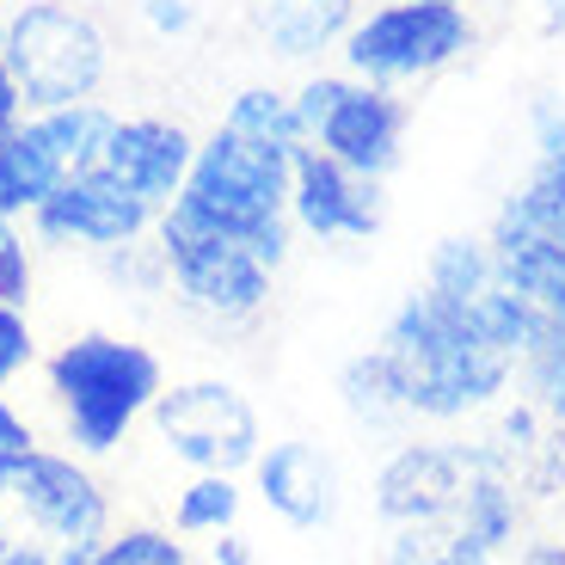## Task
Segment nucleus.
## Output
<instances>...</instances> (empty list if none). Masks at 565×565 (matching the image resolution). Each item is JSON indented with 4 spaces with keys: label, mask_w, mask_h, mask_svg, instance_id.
Returning <instances> with one entry per match:
<instances>
[{
    "label": "nucleus",
    "mask_w": 565,
    "mask_h": 565,
    "mask_svg": "<svg viewBox=\"0 0 565 565\" xmlns=\"http://www.w3.org/2000/svg\"><path fill=\"white\" fill-rule=\"evenodd\" d=\"M154 430L184 467L198 473H241L258 461L265 449V430H258V412L241 387L227 382H184V387H160L154 399Z\"/></svg>",
    "instance_id": "nucleus-9"
},
{
    "label": "nucleus",
    "mask_w": 565,
    "mask_h": 565,
    "mask_svg": "<svg viewBox=\"0 0 565 565\" xmlns=\"http://www.w3.org/2000/svg\"><path fill=\"white\" fill-rule=\"evenodd\" d=\"M339 399H344V412H351L356 424H369V430H387V424L412 418L406 387H399V369H394V356H387L382 344L356 351L351 363L339 369Z\"/></svg>",
    "instance_id": "nucleus-18"
},
{
    "label": "nucleus",
    "mask_w": 565,
    "mask_h": 565,
    "mask_svg": "<svg viewBox=\"0 0 565 565\" xmlns=\"http://www.w3.org/2000/svg\"><path fill=\"white\" fill-rule=\"evenodd\" d=\"M387 215L382 179L332 160L326 148H301L296 172H289V222L313 241H369Z\"/></svg>",
    "instance_id": "nucleus-12"
},
{
    "label": "nucleus",
    "mask_w": 565,
    "mask_h": 565,
    "mask_svg": "<svg viewBox=\"0 0 565 565\" xmlns=\"http://www.w3.org/2000/svg\"><path fill=\"white\" fill-rule=\"evenodd\" d=\"M253 25L270 56L308 62L356 25V0H253Z\"/></svg>",
    "instance_id": "nucleus-16"
},
{
    "label": "nucleus",
    "mask_w": 565,
    "mask_h": 565,
    "mask_svg": "<svg viewBox=\"0 0 565 565\" xmlns=\"http://www.w3.org/2000/svg\"><path fill=\"white\" fill-rule=\"evenodd\" d=\"M210 559L215 565H253V547H246V535H234V529H227V535H215Z\"/></svg>",
    "instance_id": "nucleus-32"
},
{
    "label": "nucleus",
    "mask_w": 565,
    "mask_h": 565,
    "mask_svg": "<svg viewBox=\"0 0 565 565\" xmlns=\"http://www.w3.org/2000/svg\"><path fill=\"white\" fill-rule=\"evenodd\" d=\"M516 565H565V541H529Z\"/></svg>",
    "instance_id": "nucleus-33"
},
{
    "label": "nucleus",
    "mask_w": 565,
    "mask_h": 565,
    "mask_svg": "<svg viewBox=\"0 0 565 565\" xmlns=\"http://www.w3.org/2000/svg\"><path fill=\"white\" fill-rule=\"evenodd\" d=\"M541 19H547V31H565V0H541Z\"/></svg>",
    "instance_id": "nucleus-34"
},
{
    "label": "nucleus",
    "mask_w": 565,
    "mask_h": 565,
    "mask_svg": "<svg viewBox=\"0 0 565 565\" xmlns=\"http://www.w3.org/2000/svg\"><path fill=\"white\" fill-rule=\"evenodd\" d=\"M31 301V253L19 227H0V308H25Z\"/></svg>",
    "instance_id": "nucleus-28"
},
{
    "label": "nucleus",
    "mask_w": 565,
    "mask_h": 565,
    "mask_svg": "<svg viewBox=\"0 0 565 565\" xmlns=\"http://www.w3.org/2000/svg\"><path fill=\"white\" fill-rule=\"evenodd\" d=\"M516 369H523L529 406L547 412L553 424H565V326L541 320V332L529 339V351L516 356Z\"/></svg>",
    "instance_id": "nucleus-22"
},
{
    "label": "nucleus",
    "mask_w": 565,
    "mask_h": 565,
    "mask_svg": "<svg viewBox=\"0 0 565 565\" xmlns=\"http://www.w3.org/2000/svg\"><path fill=\"white\" fill-rule=\"evenodd\" d=\"M0 68H7V19H0Z\"/></svg>",
    "instance_id": "nucleus-35"
},
{
    "label": "nucleus",
    "mask_w": 565,
    "mask_h": 565,
    "mask_svg": "<svg viewBox=\"0 0 565 565\" xmlns=\"http://www.w3.org/2000/svg\"><path fill=\"white\" fill-rule=\"evenodd\" d=\"M467 50H473V19H467V7H443V0L369 7L339 43L344 74H356L369 86H394V93L455 68Z\"/></svg>",
    "instance_id": "nucleus-6"
},
{
    "label": "nucleus",
    "mask_w": 565,
    "mask_h": 565,
    "mask_svg": "<svg viewBox=\"0 0 565 565\" xmlns=\"http://www.w3.org/2000/svg\"><path fill=\"white\" fill-rule=\"evenodd\" d=\"M31 363V326L19 308H0V449H31V424L13 412V399H7V382H13L19 369Z\"/></svg>",
    "instance_id": "nucleus-26"
},
{
    "label": "nucleus",
    "mask_w": 565,
    "mask_h": 565,
    "mask_svg": "<svg viewBox=\"0 0 565 565\" xmlns=\"http://www.w3.org/2000/svg\"><path fill=\"white\" fill-rule=\"evenodd\" d=\"M253 480H258V498H265L289 529H326L332 510H339V467L301 437L258 449Z\"/></svg>",
    "instance_id": "nucleus-14"
},
{
    "label": "nucleus",
    "mask_w": 565,
    "mask_h": 565,
    "mask_svg": "<svg viewBox=\"0 0 565 565\" xmlns=\"http://www.w3.org/2000/svg\"><path fill=\"white\" fill-rule=\"evenodd\" d=\"M480 467V443H399L375 473V516L387 529L455 516L467 480Z\"/></svg>",
    "instance_id": "nucleus-11"
},
{
    "label": "nucleus",
    "mask_w": 565,
    "mask_h": 565,
    "mask_svg": "<svg viewBox=\"0 0 565 565\" xmlns=\"http://www.w3.org/2000/svg\"><path fill=\"white\" fill-rule=\"evenodd\" d=\"M382 351L394 356L399 387H406V412L430 424H455L473 412L498 406V394L516 375V356H504L486 326L473 320V308L412 289L382 326Z\"/></svg>",
    "instance_id": "nucleus-1"
},
{
    "label": "nucleus",
    "mask_w": 565,
    "mask_h": 565,
    "mask_svg": "<svg viewBox=\"0 0 565 565\" xmlns=\"http://www.w3.org/2000/svg\"><path fill=\"white\" fill-rule=\"evenodd\" d=\"M486 241H492V258H498V282H510L541 320L565 326V246L504 222V215H492Z\"/></svg>",
    "instance_id": "nucleus-15"
},
{
    "label": "nucleus",
    "mask_w": 565,
    "mask_h": 565,
    "mask_svg": "<svg viewBox=\"0 0 565 565\" xmlns=\"http://www.w3.org/2000/svg\"><path fill=\"white\" fill-rule=\"evenodd\" d=\"M111 535V504L74 455L0 449V565H86Z\"/></svg>",
    "instance_id": "nucleus-2"
},
{
    "label": "nucleus",
    "mask_w": 565,
    "mask_h": 565,
    "mask_svg": "<svg viewBox=\"0 0 565 565\" xmlns=\"http://www.w3.org/2000/svg\"><path fill=\"white\" fill-rule=\"evenodd\" d=\"M387 565H486L480 553L461 541V529L443 516V523H406L387 529Z\"/></svg>",
    "instance_id": "nucleus-25"
},
{
    "label": "nucleus",
    "mask_w": 565,
    "mask_h": 565,
    "mask_svg": "<svg viewBox=\"0 0 565 565\" xmlns=\"http://www.w3.org/2000/svg\"><path fill=\"white\" fill-rule=\"evenodd\" d=\"M31 124L50 141V154L62 160V172L74 179V172L99 167V148H105V136H111L117 111H105L99 99H86V105H62V111H31Z\"/></svg>",
    "instance_id": "nucleus-20"
},
{
    "label": "nucleus",
    "mask_w": 565,
    "mask_h": 565,
    "mask_svg": "<svg viewBox=\"0 0 565 565\" xmlns=\"http://www.w3.org/2000/svg\"><path fill=\"white\" fill-rule=\"evenodd\" d=\"M141 19H148L160 38H184V31L198 25V7H191V0H141Z\"/></svg>",
    "instance_id": "nucleus-30"
},
{
    "label": "nucleus",
    "mask_w": 565,
    "mask_h": 565,
    "mask_svg": "<svg viewBox=\"0 0 565 565\" xmlns=\"http://www.w3.org/2000/svg\"><path fill=\"white\" fill-rule=\"evenodd\" d=\"M234 516H241V486H234V473H198L179 492V504H172V529L179 535H227Z\"/></svg>",
    "instance_id": "nucleus-23"
},
{
    "label": "nucleus",
    "mask_w": 565,
    "mask_h": 565,
    "mask_svg": "<svg viewBox=\"0 0 565 565\" xmlns=\"http://www.w3.org/2000/svg\"><path fill=\"white\" fill-rule=\"evenodd\" d=\"M443 7H467V0H443Z\"/></svg>",
    "instance_id": "nucleus-36"
},
{
    "label": "nucleus",
    "mask_w": 565,
    "mask_h": 565,
    "mask_svg": "<svg viewBox=\"0 0 565 565\" xmlns=\"http://www.w3.org/2000/svg\"><path fill=\"white\" fill-rule=\"evenodd\" d=\"M25 124V93H19L13 68H0V136H13Z\"/></svg>",
    "instance_id": "nucleus-31"
},
{
    "label": "nucleus",
    "mask_w": 565,
    "mask_h": 565,
    "mask_svg": "<svg viewBox=\"0 0 565 565\" xmlns=\"http://www.w3.org/2000/svg\"><path fill=\"white\" fill-rule=\"evenodd\" d=\"M160 210H148L141 198H129L124 184H111L105 172H74L62 179L50 198L31 210V234L43 246H93V253H117L136 246Z\"/></svg>",
    "instance_id": "nucleus-10"
},
{
    "label": "nucleus",
    "mask_w": 565,
    "mask_h": 565,
    "mask_svg": "<svg viewBox=\"0 0 565 565\" xmlns=\"http://www.w3.org/2000/svg\"><path fill=\"white\" fill-rule=\"evenodd\" d=\"M529 129H535V167L565 172V99H535Z\"/></svg>",
    "instance_id": "nucleus-29"
},
{
    "label": "nucleus",
    "mask_w": 565,
    "mask_h": 565,
    "mask_svg": "<svg viewBox=\"0 0 565 565\" xmlns=\"http://www.w3.org/2000/svg\"><path fill=\"white\" fill-rule=\"evenodd\" d=\"M160 387H167L160 356L148 344L111 339V332H86L50 356V394L62 406L74 449L86 455H111L129 437V424L154 412Z\"/></svg>",
    "instance_id": "nucleus-4"
},
{
    "label": "nucleus",
    "mask_w": 565,
    "mask_h": 565,
    "mask_svg": "<svg viewBox=\"0 0 565 565\" xmlns=\"http://www.w3.org/2000/svg\"><path fill=\"white\" fill-rule=\"evenodd\" d=\"M86 565H191V559L167 529H124V535H105Z\"/></svg>",
    "instance_id": "nucleus-27"
},
{
    "label": "nucleus",
    "mask_w": 565,
    "mask_h": 565,
    "mask_svg": "<svg viewBox=\"0 0 565 565\" xmlns=\"http://www.w3.org/2000/svg\"><path fill=\"white\" fill-rule=\"evenodd\" d=\"M498 215L516 222V227H529V234H547V241L565 246V172L559 167H535L504 203H498Z\"/></svg>",
    "instance_id": "nucleus-24"
},
{
    "label": "nucleus",
    "mask_w": 565,
    "mask_h": 565,
    "mask_svg": "<svg viewBox=\"0 0 565 565\" xmlns=\"http://www.w3.org/2000/svg\"><path fill=\"white\" fill-rule=\"evenodd\" d=\"M68 179L62 160L50 154V141L38 136V124H19L13 136H0V227H13L19 215H31L56 184Z\"/></svg>",
    "instance_id": "nucleus-17"
},
{
    "label": "nucleus",
    "mask_w": 565,
    "mask_h": 565,
    "mask_svg": "<svg viewBox=\"0 0 565 565\" xmlns=\"http://www.w3.org/2000/svg\"><path fill=\"white\" fill-rule=\"evenodd\" d=\"M289 172H296V154L215 124V136L198 141L191 179L172 203H191L203 222H215L227 241H241L258 265L277 270L289 258V234H296V222H289Z\"/></svg>",
    "instance_id": "nucleus-3"
},
{
    "label": "nucleus",
    "mask_w": 565,
    "mask_h": 565,
    "mask_svg": "<svg viewBox=\"0 0 565 565\" xmlns=\"http://www.w3.org/2000/svg\"><path fill=\"white\" fill-rule=\"evenodd\" d=\"M222 124L253 136V141H270L282 154H301V148H308V124H301V111H296V93H277V86H241V93L227 99Z\"/></svg>",
    "instance_id": "nucleus-21"
},
{
    "label": "nucleus",
    "mask_w": 565,
    "mask_h": 565,
    "mask_svg": "<svg viewBox=\"0 0 565 565\" xmlns=\"http://www.w3.org/2000/svg\"><path fill=\"white\" fill-rule=\"evenodd\" d=\"M154 246L184 308H198L203 320L241 326L270 301V265H258L241 241H227L191 203H167L154 215Z\"/></svg>",
    "instance_id": "nucleus-7"
},
{
    "label": "nucleus",
    "mask_w": 565,
    "mask_h": 565,
    "mask_svg": "<svg viewBox=\"0 0 565 565\" xmlns=\"http://www.w3.org/2000/svg\"><path fill=\"white\" fill-rule=\"evenodd\" d=\"M191 160H198V136L184 124H172V117H117L93 172L124 184L148 210H167L191 179Z\"/></svg>",
    "instance_id": "nucleus-13"
},
{
    "label": "nucleus",
    "mask_w": 565,
    "mask_h": 565,
    "mask_svg": "<svg viewBox=\"0 0 565 565\" xmlns=\"http://www.w3.org/2000/svg\"><path fill=\"white\" fill-rule=\"evenodd\" d=\"M498 282V258L492 241H473V234H449V241L430 246V265H424V289L455 308H473Z\"/></svg>",
    "instance_id": "nucleus-19"
},
{
    "label": "nucleus",
    "mask_w": 565,
    "mask_h": 565,
    "mask_svg": "<svg viewBox=\"0 0 565 565\" xmlns=\"http://www.w3.org/2000/svg\"><path fill=\"white\" fill-rule=\"evenodd\" d=\"M7 68L25 93V111H62V105H86L105 86L111 43L86 7L25 0L7 19Z\"/></svg>",
    "instance_id": "nucleus-5"
},
{
    "label": "nucleus",
    "mask_w": 565,
    "mask_h": 565,
    "mask_svg": "<svg viewBox=\"0 0 565 565\" xmlns=\"http://www.w3.org/2000/svg\"><path fill=\"white\" fill-rule=\"evenodd\" d=\"M296 111L313 148H326L332 160L369 172V179H387L406 154L412 111L394 86H369L356 74H313L296 86Z\"/></svg>",
    "instance_id": "nucleus-8"
}]
</instances>
